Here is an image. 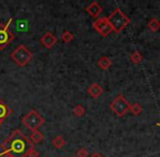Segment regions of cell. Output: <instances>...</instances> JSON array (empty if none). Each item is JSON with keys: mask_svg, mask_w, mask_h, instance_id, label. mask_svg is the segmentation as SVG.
Listing matches in <instances>:
<instances>
[{"mask_svg": "<svg viewBox=\"0 0 160 157\" xmlns=\"http://www.w3.org/2000/svg\"><path fill=\"white\" fill-rule=\"evenodd\" d=\"M0 156L6 157H26L28 152L34 149V144L30 139L22 133L20 129L13 130V132L3 141Z\"/></svg>", "mask_w": 160, "mask_h": 157, "instance_id": "1", "label": "cell"}, {"mask_svg": "<svg viewBox=\"0 0 160 157\" xmlns=\"http://www.w3.org/2000/svg\"><path fill=\"white\" fill-rule=\"evenodd\" d=\"M108 22L110 23L112 28V31L119 33L125 28V26H128V24L130 23V19L120 10V9H116L113 12L110 14L109 18H107Z\"/></svg>", "mask_w": 160, "mask_h": 157, "instance_id": "2", "label": "cell"}, {"mask_svg": "<svg viewBox=\"0 0 160 157\" xmlns=\"http://www.w3.org/2000/svg\"><path fill=\"white\" fill-rule=\"evenodd\" d=\"M33 53L28 47L24 45H19L11 53V59L19 67H24L32 60Z\"/></svg>", "mask_w": 160, "mask_h": 157, "instance_id": "3", "label": "cell"}, {"mask_svg": "<svg viewBox=\"0 0 160 157\" xmlns=\"http://www.w3.org/2000/svg\"><path fill=\"white\" fill-rule=\"evenodd\" d=\"M22 123L28 128L31 131H35L38 130V128L42 127L45 123V119L35 109L30 110L23 118H22Z\"/></svg>", "mask_w": 160, "mask_h": 157, "instance_id": "4", "label": "cell"}, {"mask_svg": "<svg viewBox=\"0 0 160 157\" xmlns=\"http://www.w3.org/2000/svg\"><path fill=\"white\" fill-rule=\"evenodd\" d=\"M12 19L7 23H0V50H3L13 39L15 38L14 34L10 31V24Z\"/></svg>", "mask_w": 160, "mask_h": 157, "instance_id": "5", "label": "cell"}, {"mask_svg": "<svg viewBox=\"0 0 160 157\" xmlns=\"http://www.w3.org/2000/svg\"><path fill=\"white\" fill-rule=\"evenodd\" d=\"M110 108L113 111L116 115H118L119 117H122L128 113V110H130V104L122 95H119L113 102L110 105Z\"/></svg>", "mask_w": 160, "mask_h": 157, "instance_id": "6", "label": "cell"}, {"mask_svg": "<svg viewBox=\"0 0 160 157\" xmlns=\"http://www.w3.org/2000/svg\"><path fill=\"white\" fill-rule=\"evenodd\" d=\"M94 28L102 36H107L110 34V32L112 31V28L110 25V23L108 22L107 18H99L94 22Z\"/></svg>", "mask_w": 160, "mask_h": 157, "instance_id": "7", "label": "cell"}, {"mask_svg": "<svg viewBox=\"0 0 160 157\" xmlns=\"http://www.w3.org/2000/svg\"><path fill=\"white\" fill-rule=\"evenodd\" d=\"M57 40H58L57 37H56L51 32L45 33V34L40 37V43H42V45L45 47V48H48V49L51 48V47H53V45L57 43Z\"/></svg>", "mask_w": 160, "mask_h": 157, "instance_id": "8", "label": "cell"}, {"mask_svg": "<svg viewBox=\"0 0 160 157\" xmlns=\"http://www.w3.org/2000/svg\"><path fill=\"white\" fill-rule=\"evenodd\" d=\"M102 92H103L102 87H101L99 84H97V83L92 84L91 86L88 87V89H87V93H88L93 98H98L99 96L102 94Z\"/></svg>", "mask_w": 160, "mask_h": 157, "instance_id": "9", "label": "cell"}, {"mask_svg": "<svg viewBox=\"0 0 160 157\" xmlns=\"http://www.w3.org/2000/svg\"><path fill=\"white\" fill-rule=\"evenodd\" d=\"M12 110L11 108L3 102L2 99H0V120L3 121L6 118H8L11 115Z\"/></svg>", "mask_w": 160, "mask_h": 157, "instance_id": "10", "label": "cell"}, {"mask_svg": "<svg viewBox=\"0 0 160 157\" xmlns=\"http://www.w3.org/2000/svg\"><path fill=\"white\" fill-rule=\"evenodd\" d=\"M86 11L92 15V17L97 18L101 13V11H102V8H101V7L99 6L97 2H92V3L86 8Z\"/></svg>", "mask_w": 160, "mask_h": 157, "instance_id": "11", "label": "cell"}, {"mask_svg": "<svg viewBox=\"0 0 160 157\" xmlns=\"http://www.w3.org/2000/svg\"><path fill=\"white\" fill-rule=\"evenodd\" d=\"M28 139H30L31 142L35 145V144L40 143L42 140H44V135H42V133L40 131L35 130V131H32V133H31V135H30V138H28Z\"/></svg>", "mask_w": 160, "mask_h": 157, "instance_id": "12", "label": "cell"}, {"mask_svg": "<svg viewBox=\"0 0 160 157\" xmlns=\"http://www.w3.org/2000/svg\"><path fill=\"white\" fill-rule=\"evenodd\" d=\"M65 140H64V138L62 135H57L55 139L52 140V145L56 147V149H62V147L65 145Z\"/></svg>", "mask_w": 160, "mask_h": 157, "instance_id": "13", "label": "cell"}, {"mask_svg": "<svg viewBox=\"0 0 160 157\" xmlns=\"http://www.w3.org/2000/svg\"><path fill=\"white\" fill-rule=\"evenodd\" d=\"M98 66L103 70H107L111 66V61H110V59L108 57H101L98 61Z\"/></svg>", "mask_w": 160, "mask_h": 157, "instance_id": "14", "label": "cell"}, {"mask_svg": "<svg viewBox=\"0 0 160 157\" xmlns=\"http://www.w3.org/2000/svg\"><path fill=\"white\" fill-rule=\"evenodd\" d=\"M73 114L76 116V117H82V116L85 114L84 107H83L82 105H78V106H75L73 109Z\"/></svg>", "mask_w": 160, "mask_h": 157, "instance_id": "15", "label": "cell"}, {"mask_svg": "<svg viewBox=\"0 0 160 157\" xmlns=\"http://www.w3.org/2000/svg\"><path fill=\"white\" fill-rule=\"evenodd\" d=\"M148 26H149V28L152 31H158L160 28V22L157 19H152L148 23Z\"/></svg>", "mask_w": 160, "mask_h": 157, "instance_id": "16", "label": "cell"}, {"mask_svg": "<svg viewBox=\"0 0 160 157\" xmlns=\"http://www.w3.org/2000/svg\"><path fill=\"white\" fill-rule=\"evenodd\" d=\"M61 38L64 43H70L72 39L74 38V35L72 34L71 32H69V31H64L63 34H62V36H61Z\"/></svg>", "mask_w": 160, "mask_h": 157, "instance_id": "17", "label": "cell"}, {"mask_svg": "<svg viewBox=\"0 0 160 157\" xmlns=\"http://www.w3.org/2000/svg\"><path fill=\"white\" fill-rule=\"evenodd\" d=\"M142 55L138 53V51H134V53L131 55V60H132L134 63H139L142 61Z\"/></svg>", "mask_w": 160, "mask_h": 157, "instance_id": "18", "label": "cell"}, {"mask_svg": "<svg viewBox=\"0 0 160 157\" xmlns=\"http://www.w3.org/2000/svg\"><path fill=\"white\" fill-rule=\"evenodd\" d=\"M130 110L132 111L134 115H139L142 113V107L139 104H134L132 106H130Z\"/></svg>", "mask_w": 160, "mask_h": 157, "instance_id": "19", "label": "cell"}, {"mask_svg": "<svg viewBox=\"0 0 160 157\" xmlns=\"http://www.w3.org/2000/svg\"><path fill=\"white\" fill-rule=\"evenodd\" d=\"M78 157H88V152L85 149H80L78 151Z\"/></svg>", "mask_w": 160, "mask_h": 157, "instance_id": "20", "label": "cell"}, {"mask_svg": "<svg viewBox=\"0 0 160 157\" xmlns=\"http://www.w3.org/2000/svg\"><path fill=\"white\" fill-rule=\"evenodd\" d=\"M38 156H39V153L36 151L35 147L31 149V151L28 152V157H38Z\"/></svg>", "mask_w": 160, "mask_h": 157, "instance_id": "21", "label": "cell"}, {"mask_svg": "<svg viewBox=\"0 0 160 157\" xmlns=\"http://www.w3.org/2000/svg\"><path fill=\"white\" fill-rule=\"evenodd\" d=\"M91 157H102V156H101L100 154H98V153H95V154H93Z\"/></svg>", "mask_w": 160, "mask_h": 157, "instance_id": "22", "label": "cell"}, {"mask_svg": "<svg viewBox=\"0 0 160 157\" xmlns=\"http://www.w3.org/2000/svg\"><path fill=\"white\" fill-rule=\"evenodd\" d=\"M2 122H3V121H1V120H0V125H1V123H2Z\"/></svg>", "mask_w": 160, "mask_h": 157, "instance_id": "23", "label": "cell"}, {"mask_svg": "<svg viewBox=\"0 0 160 157\" xmlns=\"http://www.w3.org/2000/svg\"><path fill=\"white\" fill-rule=\"evenodd\" d=\"M60 157H63V156H60Z\"/></svg>", "mask_w": 160, "mask_h": 157, "instance_id": "24", "label": "cell"}, {"mask_svg": "<svg viewBox=\"0 0 160 157\" xmlns=\"http://www.w3.org/2000/svg\"><path fill=\"white\" fill-rule=\"evenodd\" d=\"M2 157H6V156H2Z\"/></svg>", "mask_w": 160, "mask_h": 157, "instance_id": "25", "label": "cell"}, {"mask_svg": "<svg viewBox=\"0 0 160 157\" xmlns=\"http://www.w3.org/2000/svg\"><path fill=\"white\" fill-rule=\"evenodd\" d=\"M72 157H74V156H72Z\"/></svg>", "mask_w": 160, "mask_h": 157, "instance_id": "26", "label": "cell"}]
</instances>
